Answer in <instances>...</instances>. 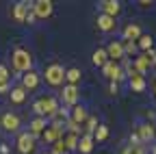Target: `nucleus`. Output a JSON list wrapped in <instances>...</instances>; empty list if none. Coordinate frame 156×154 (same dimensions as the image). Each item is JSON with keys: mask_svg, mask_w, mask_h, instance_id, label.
<instances>
[{"mask_svg": "<svg viewBox=\"0 0 156 154\" xmlns=\"http://www.w3.org/2000/svg\"><path fill=\"white\" fill-rule=\"evenodd\" d=\"M11 63H13L15 72H30L33 70V56L24 48H15L11 54Z\"/></svg>", "mask_w": 156, "mask_h": 154, "instance_id": "obj_1", "label": "nucleus"}, {"mask_svg": "<svg viewBox=\"0 0 156 154\" xmlns=\"http://www.w3.org/2000/svg\"><path fill=\"white\" fill-rule=\"evenodd\" d=\"M65 81V70L61 63H50L46 67V83L50 87H58V85H63Z\"/></svg>", "mask_w": 156, "mask_h": 154, "instance_id": "obj_2", "label": "nucleus"}, {"mask_svg": "<svg viewBox=\"0 0 156 154\" xmlns=\"http://www.w3.org/2000/svg\"><path fill=\"white\" fill-rule=\"evenodd\" d=\"M102 72H104V76H106L111 83H119V81L124 78V70H122V65L115 63V61H106V63L102 65Z\"/></svg>", "mask_w": 156, "mask_h": 154, "instance_id": "obj_3", "label": "nucleus"}, {"mask_svg": "<svg viewBox=\"0 0 156 154\" xmlns=\"http://www.w3.org/2000/svg\"><path fill=\"white\" fill-rule=\"evenodd\" d=\"M39 102H41V111H44V120H52L54 115L58 113V102L52 98V95H46V98H39Z\"/></svg>", "mask_w": 156, "mask_h": 154, "instance_id": "obj_4", "label": "nucleus"}, {"mask_svg": "<svg viewBox=\"0 0 156 154\" xmlns=\"http://www.w3.org/2000/svg\"><path fill=\"white\" fill-rule=\"evenodd\" d=\"M78 95H80V91H78L76 85H65L63 91H61V100L65 106H76L78 104Z\"/></svg>", "mask_w": 156, "mask_h": 154, "instance_id": "obj_5", "label": "nucleus"}, {"mask_svg": "<svg viewBox=\"0 0 156 154\" xmlns=\"http://www.w3.org/2000/svg\"><path fill=\"white\" fill-rule=\"evenodd\" d=\"M35 150V137L30 132H20L17 137V152L20 154H30Z\"/></svg>", "mask_w": 156, "mask_h": 154, "instance_id": "obj_6", "label": "nucleus"}, {"mask_svg": "<svg viewBox=\"0 0 156 154\" xmlns=\"http://www.w3.org/2000/svg\"><path fill=\"white\" fill-rule=\"evenodd\" d=\"M52 2L50 0H37V2H33V13L35 17H41V20H46V17L52 15Z\"/></svg>", "mask_w": 156, "mask_h": 154, "instance_id": "obj_7", "label": "nucleus"}, {"mask_svg": "<svg viewBox=\"0 0 156 154\" xmlns=\"http://www.w3.org/2000/svg\"><path fill=\"white\" fill-rule=\"evenodd\" d=\"M0 126H2L7 132H15L20 128V117L15 113H5L2 117H0Z\"/></svg>", "mask_w": 156, "mask_h": 154, "instance_id": "obj_8", "label": "nucleus"}, {"mask_svg": "<svg viewBox=\"0 0 156 154\" xmlns=\"http://www.w3.org/2000/svg\"><path fill=\"white\" fill-rule=\"evenodd\" d=\"M106 56H108V61H122L124 59V46H122V41H111L108 44V48H106Z\"/></svg>", "mask_w": 156, "mask_h": 154, "instance_id": "obj_9", "label": "nucleus"}, {"mask_svg": "<svg viewBox=\"0 0 156 154\" xmlns=\"http://www.w3.org/2000/svg\"><path fill=\"white\" fill-rule=\"evenodd\" d=\"M136 134H139L141 143L154 141V139H156V126H152V124H141L139 130H136Z\"/></svg>", "mask_w": 156, "mask_h": 154, "instance_id": "obj_10", "label": "nucleus"}, {"mask_svg": "<svg viewBox=\"0 0 156 154\" xmlns=\"http://www.w3.org/2000/svg\"><path fill=\"white\" fill-rule=\"evenodd\" d=\"M41 139L46 143H56L63 139V130L61 128H52V126H46V130L41 132Z\"/></svg>", "mask_w": 156, "mask_h": 154, "instance_id": "obj_11", "label": "nucleus"}, {"mask_svg": "<svg viewBox=\"0 0 156 154\" xmlns=\"http://www.w3.org/2000/svg\"><path fill=\"white\" fill-rule=\"evenodd\" d=\"M74 124H78V126H83L87 120H89V113H87V109L83 106V104H76L74 106V111H72V117H69Z\"/></svg>", "mask_w": 156, "mask_h": 154, "instance_id": "obj_12", "label": "nucleus"}, {"mask_svg": "<svg viewBox=\"0 0 156 154\" xmlns=\"http://www.w3.org/2000/svg\"><path fill=\"white\" fill-rule=\"evenodd\" d=\"M100 9H102L104 15H108V17H117V13H119L122 5L117 2V0H104V2H100Z\"/></svg>", "mask_w": 156, "mask_h": 154, "instance_id": "obj_13", "label": "nucleus"}, {"mask_svg": "<svg viewBox=\"0 0 156 154\" xmlns=\"http://www.w3.org/2000/svg\"><path fill=\"white\" fill-rule=\"evenodd\" d=\"M128 85H130V89L134 91V93H143L145 91V76H139V74H132L130 78H128Z\"/></svg>", "mask_w": 156, "mask_h": 154, "instance_id": "obj_14", "label": "nucleus"}, {"mask_svg": "<svg viewBox=\"0 0 156 154\" xmlns=\"http://www.w3.org/2000/svg\"><path fill=\"white\" fill-rule=\"evenodd\" d=\"M115 17H108V15H104V13H100L98 15V28H100L102 33H111V30H115Z\"/></svg>", "mask_w": 156, "mask_h": 154, "instance_id": "obj_15", "label": "nucleus"}, {"mask_svg": "<svg viewBox=\"0 0 156 154\" xmlns=\"http://www.w3.org/2000/svg\"><path fill=\"white\" fill-rule=\"evenodd\" d=\"M22 87H24L26 91L37 89V87H39V74H35L33 70H30V72H26V74H24V78H22Z\"/></svg>", "mask_w": 156, "mask_h": 154, "instance_id": "obj_16", "label": "nucleus"}, {"mask_svg": "<svg viewBox=\"0 0 156 154\" xmlns=\"http://www.w3.org/2000/svg\"><path fill=\"white\" fill-rule=\"evenodd\" d=\"M76 150L80 152V154H89V152L93 150V137H91V134H85V132H83V137L78 139Z\"/></svg>", "mask_w": 156, "mask_h": 154, "instance_id": "obj_17", "label": "nucleus"}, {"mask_svg": "<svg viewBox=\"0 0 156 154\" xmlns=\"http://www.w3.org/2000/svg\"><path fill=\"white\" fill-rule=\"evenodd\" d=\"M141 37V26L139 24H128L124 28V39L126 41H134V39H139Z\"/></svg>", "mask_w": 156, "mask_h": 154, "instance_id": "obj_18", "label": "nucleus"}, {"mask_svg": "<svg viewBox=\"0 0 156 154\" xmlns=\"http://www.w3.org/2000/svg\"><path fill=\"white\" fill-rule=\"evenodd\" d=\"M150 65H152V63H150V59H147V54H143V56H136V59H134V65H132V67H134L136 74L143 76V74L150 70Z\"/></svg>", "mask_w": 156, "mask_h": 154, "instance_id": "obj_19", "label": "nucleus"}, {"mask_svg": "<svg viewBox=\"0 0 156 154\" xmlns=\"http://www.w3.org/2000/svg\"><path fill=\"white\" fill-rule=\"evenodd\" d=\"M24 100H26V89L20 85V87H13L11 89V102L13 104H24Z\"/></svg>", "mask_w": 156, "mask_h": 154, "instance_id": "obj_20", "label": "nucleus"}, {"mask_svg": "<svg viewBox=\"0 0 156 154\" xmlns=\"http://www.w3.org/2000/svg\"><path fill=\"white\" fill-rule=\"evenodd\" d=\"M26 13H28V5H26V2H17V5L13 7V20L24 22V20H26Z\"/></svg>", "mask_w": 156, "mask_h": 154, "instance_id": "obj_21", "label": "nucleus"}, {"mask_svg": "<svg viewBox=\"0 0 156 154\" xmlns=\"http://www.w3.org/2000/svg\"><path fill=\"white\" fill-rule=\"evenodd\" d=\"M44 130H46V120H44V117H35V120L30 122V134H33V137L41 134Z\"/></svg>", "mask_w": 156, "mask_h": 154, "instance_id": "obj_22", "label": "nucleus"}, {"mask_svg": "<svg viewBox=\"0 0 156 154\" xmlns=\"http://www.w3.org/2000/svg\"><path fill=\"white\" fill-rule=\"evenodd\" d=\"M65 81H67V85H78V83H80V70H78V67L65 70Z\"/></svg>", "mask_w": 156, "mask_h": 154, "instance_id": "obj_23", "label": "nucleus"}, {"mask_svg": "<svg viewBox=\"0 0 156 154\" xmlns=\"http://www.w3.org/2000/svg\"><path fill=\"white\" fill-rule=\"evenodd\" d=\"M91 61H93V65L102 67V65L108 61V56H106V50H104V48H98V50L93 52V56H91Z\"/></svg>", "mask_w": 156, "mask_h": 154, "instance_id": "obj_24", "label": "nucleus"}, {"mask_svg": "<svg viewBox=\"0 0 156 154\" xmlns=\"http://www.w3.org/2000/svg\"><path fill=\"white\" fill-rule=\"evenodd\" d=\"M152 44H154V39L150 35H141L139 39H136V50H145V52H150L152 50Z\"/></svg>", "mask_w": 156, "mask_h": 154, "instance_id": "obj_25", "label": "nucleus"}, {"mask_svg": "<svg viewBox=\"0 0 156 154\" xmlns=\"http://www.w3.org/2000/svg\"><path fill=\"white\" fill-rule=\"evenodd\" d=\"M104 139H108V126L98 124V128L93 132V141H104Z\"/></svg>", "mask_w": 156, "mask_h": 154, "instance_id": "obj_26", "label": "nucleus"}, {"mask_svg": "<svg viewBox=\"0 0 156 154\" xmlns=\"http://www.w3.org/2000/svg\"><path fill=\"white\" fill-rule=\"evenodd\" d=\"M63 145H65V152H67V150H76L78 137H76V134H72V132H67L65 137H63Z\"/></svg>", "mask_w": 156, "mask_h": 154, "instance_id": "obj_27", "label": "nucleus"}, {"mask_svg": "<svg viewBox=\"0 0 156 154\" xmlns=\"http://www.w3.org/2000/svg\"><path fill=\"white\" fill-rule=\"evenodd\" d=\"M95 128H98V117H89L85 122V134H91V137H93Z\"/></svg>", "mask_w": 156, "mask_h": 154, "instance_id": "obj_28", "label": "nucleus"}, {"mask_svg": "<svg viewBox=\"0 0 156 154\" xmlns=\"http://www.w3.org/2000/svg\"><path fill=\"white\" fill-rule=\"evenodd\" d=\"M122 154H145V148L143 145H128V148H124Z\"/></svg>", "mask_w": 156, "mask_h": 154, "instance_id": "obj_29", "label": "nucleus"}, {"mask_svg": "<svg viewBox=\"0 0 156 154\" xmlns=\"http://www.w3.org/2000/svg\"><path fill=\"white\" fill-rule=\"evenodd\" d=\"M0 85H9V70L2 63H0Z\"/></svg>", "mask_w": 156, "mask_h": 154, "instance_id": "obj_30", "label": "nucleus"}, {"mask_svg": "<svg viewBox=\"0 0 156 154\" xmlns=\"http://www.w3.org/2000/svg\"><path fill=\"white\" fill-rule=\"evenodd\" d=\"M124 54H134L136 52V41H124Z\"/></svg>", "mask_w": 156, "mask_h": 154, "instance_id": "obj_31", "label": "nucleus"}, {"mask_svg": "<svg viewBox=\"0 0 156 154\" xmlns=\"http://www.w3.org/2000/svg\"><path fill=\"white\" fill-rule=\"evenodd\" d=\"M50 154H65V145H63V139L61 141H56V143H52V152Z\"/></svg>", "mask_w": 156, "mask_h": 154, "instance_id": "obj_32", "label": "nucleus"}, {"mask_svg": "<svg viewBox=\"0 0 156 154\" xmlns=\"http://www.w3.org/2000/svg\"><path fill=\"white\" fill-rule=\"evenodd\" d=\"M65 126H67V130H69L72 134H76V137H78V132H80V130H83V128H80V126H78V124H74V122H72L69 117H67V124H65Z\"/></svg>", "mask_w": 156, "mask_h": 154, "instance_id": "obj_33", "label": "nucleus"}, {"mask_svg": "<svg viewBox=\"0 0 156 154\" xmlns=\"http://www.w3.org/2000/svg\"><path fill=\"white\" fill-rule=\"evenodd\" d=\"M130 145H141V139H139V134H136V132L130 134Z\"/></svg>", "mask_w": 156, "mask_h": 154, "instance_id": "obj_34", "label": "nucleus"}, {"mask_svg": "<svg viewBox=\"0 0 156 154\" xmlns=\"http://www.w3.org/2000/svg\"><path fill=\"white\" fill-rule=\"evenodd\" d=\"M145 54H147L150 63H152V65H156V50H150V52H145Z\"/></svg>", "mask_w": 156, "mask_h": 154, "instance_id": "obj_35", "label": "nucleus"}, {"mask_svg": "<svg viewBox=\"0 0 156 154\" xmlns=\"http://www.w3.org/2000/svg\"><path fill=\"white\" fill-rule=\"evenodd\" d=\"M24 22H28V24H33V22H35V13H33V11H28V13H26V20H24Z\"/></svg>", "mask_w": 156, "mask_h": 154, "instance_id": "obj_36", "label": "nucleus"}, {"mask_svg": "<svg viewBox=\"0 0 156 154\" xmlns=\"http://www.w3.org/2000/svg\"><path fill=\"white\" fill-rule=\"evenodd\" d=\"M117 91H119V87H117V83H111V87H108V93H117Z\"/></svg>", "mask_w": 156, "mask_h": 154, "instance_id": "obj_37", "label": "nucleus"}, {"mask_svg": "<svg viewBox=\"0 0 156 154\" xmlns=\"http://www.w3.org/2000/svg\"><path fill=\"white\" fill-rule=\"evenodd\" d=\"M136 5H139V7H150L152 2H147V0H139V2H136Z\"/></svg>", "mask_w": 156, "mask_h": 154, "instance_id": "obj_38", "label": "nucleus"}, {"mask_svg": "<svg viewBox=\"0 0 156 154\" xmlns=\"http://www.w3.org/2000/svg\"><path fill=\"white\" fill-rule=\"evenodd\" d=\"M9 91V85H0V93H7Z\"/></svg>", "mask_w": 156, "mask_h": 154, "instance_id": "obj_39", "label": "nucleus"}, {"mask_svg": "<svg viewBox=\"0 0 156 154\" xmlns=\"http://www.w3.org/2000/svg\"><path fill=\"white\" fill-rule=\"evenodd\" d=\"M152 154H156V145H154V150H152Z\"/></svg>", "mask_w": 156, "mask_h": 154, "instance_id": "obj_40", "label": "nucleus"}, {"mask_svg": "<svg viewBox=\"0 0 156 154\" xmlns=\"http://www.w3.org/2000/svg\"><path fill=\"white\" fill-rule=\"evenodd\" d=\"M44 154H50V152H44Z\"/></svg>", "mask_w": 156, "mask_h": 154, "instance_id": "obj_41", "label": "nucleus"}, {"mask_svg": "<svg viewBox=\"0 0 156 154\" xmlns=\"http://www.w3.org/2000/svg\"><path fill=\"white\" fill-rule=\"evenodd\" d=\"M65 154H67V152H65Z\"/></svg>", "mask_w": 156, "mask_h": 154, "instance_id": "obj_42", "label": "nucleus"}]
</instances>
